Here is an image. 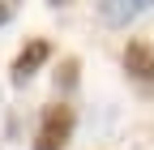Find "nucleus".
<instances>
[{"instance_id": "nucleus-1", "label": "nucleus", "mask_w": 154, "mask_h": 150, "mask_svg": "<svg viewBox=\"0 0 154 150\" xmlns=\"http://www.w3.org/2000/svg\"><path fill=\"white\" fill-rule=\"evenodd\" d=\"M73 137V107L69 103H51L38 120V133H34V150H64Z\"/></svg>"}, {"instance_id": "nucleus-2", "label": "nucleus", "mask_w": 154, "mask_h": 150, "mask_svg": "<svg viewBox=\"0 0 154 150\" xmlns=\"http://www.w3.org/2000/svg\"><path fill=\"white\" fill-rule=\"evenodd\" d=\"M47 60H51V43L47 39H30L22 52H17V60H13V86H26Z\"/></svg>"}, {"instance_id": "nucleus-3", "label": "nucleus", "mask_w": 154, "mask_h": 150, "mask_svg": "<svg viewBox=\"0 0 154 150\" xmlns=\"http://www.w3.org/2000/svg\"><path fill=\"white\" fill-rule=\"evenodd\" d=\"M124 69H128V77L137 82V86L154 90V47H150V43L133 39V43L124 47Z\"/></svg>"}, {"instance_id": "nucleus-4", "label": "nucleus", "mask_w": 154, "mask_h": 150, "mask_svg": "<svg viewBox=\"0 0 154 150\" xmlns=\"http://www.w3.org/2000/svg\"><path fill=\"white\" fill-rule=\"evenodd\" d=\"M150 5H154V0H103L99 13H103L107 26H128V22H137Z\"/></svg>"}, {"instance_id": "nucleus-5", "label": "nucleus", "mask_w": 154, "mask_h": 150, "mask_svg": "<svg viewBox=\"0 0 154 150\" xmlns=\"http://www.w3.org/2000/svg\"><path fill=\"white\" fill-rule=\"evenodd\" d=\"M73 86H77V60H64L56 73V90H73Z\"/></svg>"}, {"instance_id": "nucleus-6", "label": "nucleus", "mask_w": 154, "mask_h": 150, "mask_svg": "<svg viewBox=\"0 0 154 150\" xmlns=\"http://www.w3.org/2000/svg\"><path fill=\"white\" fill-rule=\"evenodd\" d=\"M13 13H17V0H0V26H5Z\"/></svg>"}, {"instance_id": "nucleus-7", "label": "nucleus", "mask_w": 154, "mask_h": 150, "mask_svg": "<svg viewBox=\"0 0 154 150\" xmlns=\"http://www.w3.org/2000/svg\"><path fill=\"white\" fill-rule=\"evenodd\" d=\"M51 5H60V0H51Z\"/></svg>"}]
</instances>
